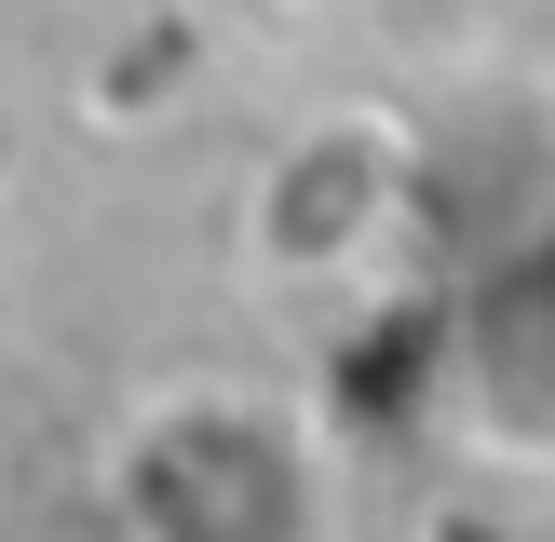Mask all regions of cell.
Segmentation results:
<instances>
[{"mask_svg":"<svg viewBox=\"0 0 555 542\" xmlns=\"http://www.w3.org/2000/svg\"><path fill=\"white\" fill-rule=\"evenodd\" d=\"M95 502L122 542H339L352 529V475L325 448L312 393L258 366L150 379L95 461Z\"/></svg>","mask_w":555,"mask_h":542,"instance_id":"obj_1","label":"cell"},{"mask_svg":"<svg viewBox=\"0 0 555 542\" xmlns=\"http://www.w3.org/2000/svg\"><path fill=\"white\" fill-rule=\"evenodd\" d=\"M406 190H421V150H406L393 108H312L244 190V258L285 271V285H339L393 244Z\"/></svg>","mask_w":555,"mask_h":542,"instance_id":"obj_2","label":"cell"},{"mask_svg":"<svg viewBox=\"0 0 555 542\" xmlns=\"http://www.w3.org/2000/svg\"><path fill=\"white\" fill-rule=\"evenodd\" d=\"M14 190H27V108L0 95V204H14Z\"/></svg>","mask_w":555,"mask_h":542,"instance_id":"obj_3","label":"cell"}]
</instances>
